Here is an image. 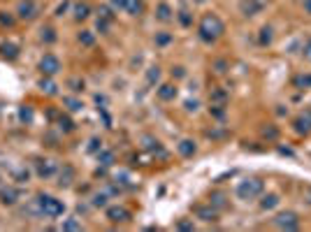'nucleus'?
Instances as JSON below:
<instances>
[{
    "instance_id": "f257e3e1",
    "label": "nucleus",
    "mask_w": 311,
    "mask_h": 232,
    "mask_svg": "<svg viewBox=\"0 0 311 232\" xmlns=\"http://www.w3.org/2000/svg\"><path fill=\"white\" fill-rule=\"evenodd\" d=\"M225 33V23L218 14H204L200 23H197V37L204 42V44H214L216 40H221Z\"/></svg>"
},
{
    "instance_id": "f03ea898",
    "label": "nucleus",
    "mask_w": 311,
    "mask_h": 232,
    "mask_svg": "<svg viewBox=\"0 0 311 232\" xmlns=\"http://www.w3.org/2000/svg\"><path fill=\"white\" fill-rule=\"evenodd\" d=\"M33 212L42 219H49V221H56L61 219L65 214V202L54 195H47V193H40L37 198L33 200Z\"/></svg>"
},
{
    "instance_id": "7ed1b4c3",
    "label": "nucleus",
    "mask_w": 311,
    "mask_h": 232,
    "mask_svg": "<svg viewBox=\"0 0 311 232\" xmlns=\"http://www.w3.org/2000/svg\"><path fill=\"white\" fill-rule=\"evenodd\" d=\"M265 191V184L260 177H249V179H242L235 188V195L244 202H251V200H258Z\"/></svg>"
},
{
    "instance_id": "20e7f679",
    "label": "nucleus",
    "mask_w": 311,
    "mask_h": 232,
    "mask_svg": "<svg viewBox=\"0 0 311 232\" xmlns=\"http://www.w3.org/2000/svg\"><path fill=\"white\" fill-rule=\"evenodd\" d=\"M272 223L279 230H300V216L295 212H279L272 219Z\"/></svg>"
},
{
    "instance_id": "39448f33",
    "label": "nucleus",
    "mask_w": 311,
    "mask_h": 232,
    "mask_svg": "<svg viewBox=\"0 0 311 232\" xmlns=\"http://www.w3.org/2000/svg\"><path fill=\"white\" fill-rule=\"evenodd\" d=\"M35 174L40 177V179H51L58 174V163L51 158H35Z\"/></svg>"
},
{
    "instance_id": "423d86ee",
    "label": "nucleus",
    "mask_w": 311,
    "mask_h": 232,
    "mask_svg": "<svg viewBox=\"0 0 311 232\" xmlns=\"http://www.w3.org/2000/svg\"><path fill=\"white\" fill-rule=\"evenodd\" d=\"M37 70H40L44 77H54V74L61 72V58L54 56V53H44L37 63Z\"/></svg>"
},
{
    "instance_id": "0eeeda50",
    "label": "nucleus",
    "mask_w": 311,
    "mask_h": 232,
    "mask_svg": "<svg viewBox=\"0 0 311 232\" xmlns=\"http://www.w3.org/2000/svg\"><path fill=\"white\" fill-rule=\"evenodd\" d=\"M37 14H40V5L35 0H21L19 5H16V16L21 21H33L37 19Z\"/></svg>"
},
{
    "instance_id": "6e6552de",
    "label": "nucleus",
    "mask_w": 311,
    "mask_h": 232,
    "mask_svg": "<svg viewBox=\"0 0 311 232\" xmlns=\"http://www.w3.org/2000/svg\"><path fill=\"white\" fill-rule=\"evenodd\" d=\"M218 209H214V207L207 202V205H195L193 207V216H195L197 221H202V223H216L218 221Z\"/></svg>"
},
{
    "instance_id": "1a4fd4ad",
    "label": "nucleus",
    "mask_w": 311,
    "mask_h": 232,
    "mask_svg": "<svg viewBox=\"0 0 311 232\" xmlns=\"http://www.w3.org/2000/svg\"><path fill=\"white\" fill-rule=\"evenodd\" d=\"M105 216H107V221H109V223H114V226H119V223H128L133 214H130L128 209H126V207L116 205V207H107V212H105Z\"/></svg>"
},
{
    "instance_id": "9d476101",
    "label": "nucleus",
    "mask_w": 311,
    "mask_h": 232,
    "mask_svg": "<svg viewBox=\"0 0 311 232\" xmlns=\"http://www.w3.org/2000/svg\"><path fill=\"white\" fill-rule=\"evenodd\" d=\"M77 181V170L68 163H63V167H58V188H70Z\"/></svg>"
},
{
    "instance_id": "9b49d317",
    "label": "nucleus",
    "mask_w": 311,
    "mask_h": 232,
    "mask_svg": "<svg viewBox=\"0 0 311 232\" xmlns=\"http://www.w3.org/2000/svg\"><path fill=\"white\" fill-rule=\"evenodd\" d=\"M19 200H21V191H19V188H14V186H2V188H0V205H2V207L19 205Z\"/></svg>"
},
{
    "instance_id": "f8f14e48",
    "label": "nucleus",
    "mask_w": 311,
    "mask_h": 232,
    "mask_svg": "<svg viewBox=\"0 0 311 232\" xmlns=\"http://www.w3.org/2000/svg\"><path fill=\"white\" fill-rule=\"evenodd\" d=\"M263 9H265L263 0H242V2H239V14H242V16H246V19H251V16L260 14Z\"/></svg>"
},
{
    "instance_id": "ddd939ff",
    "label": "nucleus",
    "mask_w": 311,
    "mask_h": 232,
    "mask_svg": "<svg viewBox=\"0 0 311 232\" xmlns=\"http://www.w3.org/2000/svg\"><path fill=\"white\" fill-rule=\"evenodd\" d=\"M293 130L298 135H309L311 133V107L305 109L298 119H293Z\"/></svg>"
},
{
    "instance_id": "4468645a",
    "label": "nucleus",
    "mask_w": 311,
    "mask_h": 232,
    "mask_svg": "<svg viewBox=\"0 0 311 232\" xmlns=\"http://www.w3.org/2000/svg\"><path fill=\"white\" fill-rule=\"evenodd\" d=\"M179 95V88H176V84H158V88H156V98L160 100V102H172V100Z\"/></svg>"
},
{
    "instance_id": "2eb2a0df",
    "label": "nucleus",
    "mask_w": 311,
    "mask_h": 232,
    "mask_svg": "<svg viewBox=\"0 0 311 232\" xmlns=\"http://www.w3.org/2000/svg\"><path fill=\"white\" fill-rule=\"evenodd\" d=\"M281 205V198H279V193H265L260 195V209L263 212H272V209H277Z\"/></svg>"
},
{
    "instance_id": "dca6fc26",
    "label": "nucleus",
    "mask_w": 311,
    "mask_h": 232,
    "mask_svg": "<svg viewBox=\"0 0 311 232\" xmlns=\"http://www.w3.org/2000/svg\"><path fill=\"white\" fill-rule=\"evenodd\" d=\"M228 100H230V93H228V88L214 86L209 91V102H211V105H228Z\"/></svg>"
},
{
    "instance_id": "f3484780",
    "label": "nucleus",
    "mask_w": 311,
    "mask_h": 232,
    "mask_svg": "<svg viewBox=\"0 0 311 232\" xmlns=\"http://www.w3.org/2000/svg\"><path fill=\"white\" fill-rule=\"evenodd\" d=\"M176 151H179V156H181V158H193V156L197 153L195 139H181V142L176 144Z\"/></svg>"
},
{
    "instance_id": "a211bd4d",
    "label": "nucleus",
    "mask_w": 311,
    "mask_h": 232,
    "mask_svg": "<svg viewBox=\"0 0 311 232\" xmlns=\"http://www.w3.org/2000/svg\"><path fill=\"white\" fill-rule=\"evenodd\" d=\"M0 58H5V60H16L19 58V46L14 44V42H2L0 44Z\"/></svg>"
},
{
    "instance_id": "6ab92c4d",
    "label": "nucleus",
    "mask_w": 311,
    "mask_h": 232,
    "mask_svg": "<svg viewBox=\"0 0 311 232\" xmlns=\"http://www.w3.org/2000/svg\"><path fill=\"white\" fill-rule=\"evenodd\" d=\"M123 12L130 14V16L144 14V0H123Z\"/></svg>"
},
{
    "instance_id": "aec40b11",
    "label": "nucleus",
    "mask_w": 311,
    "mask_h": 232,
    "mask_svg": "<svg viewBox=\"0 0 311 232\" xmlns=\"http://www.w3.org/2000/svg\"><path fill=\"white\" fill-rule=\"evenodd\" d=\"M56 126H58V130H61L63 135H70V133H75L77 130V123L70 119L68 114H61V116L56 119Z\"/></svg>"
},
{
    "instance_id": "412c9836",
    "label": "nucleus",
    "mask_w": 311,
    "mask_h": 232,
    "mask_svg": "<svg viewBox=\"0 0 311 232\" xmlns=\"http://www.w3.org/2000/svg\"><path fill=\"white\" fill-rule=\"evenodd\" d=\"M156 19L162 21V23H169V21L174 19V9H172L167 2H160V5L156 7Z\"/></svg>"
},
{
    "instance_id": "4be33fe9",
    "label": "nucleus",
    "mask_w": 311,
    "mask_h": 232,
    "mask_svg": "<svg viewBox=\"0 0 311 232\" xmlns=\"http://www.w3.org/2000/svg\"><path fill=\"white\" fill-rule=\"evenodd\" d=\"M209 205L214 207V209H218V212H225V209L230 207V202H228V195H225V193H211Z\"/></svg>"
},
{
    "instance_id": "5701e85b",
    "label": "nucleus",
    "mask_w": 311,
    "mask_h": 232,
    "mask_svg": "<svg viewBox=\"0 0 311 232\" xmlns=\"http://www.w3.org/2000/svg\"><path fill=\"white\" fill-rule=\"evenodd\" d=\"M88 16H91V5H88V2H75V7H72V19L86 21Z\"/></svg>"
},
{
    "instance_id": "b1692460",
    "label": "nucleus",
    "mask_w": 311,
    "mask_h": 232,
    "mask_svg": "<svg viewBox=\"0 0 311 232\" xmlns=\"http://www.w3.org/2000/svg\"><path fill=\"white\" fill-rule=\"evenodd\" d=\"M274 42V28L272 26H263L260 33H258V44L260 46H270Z\"/></svg>"
},
{
    "instance_id": "393cba45",
    "label": "nucleus",
    "mask_w": 311,
    "mask_h": 232,
    "mask_svg": "<svg viewBox=\"0 0 311 232\" xmlns=\"http://www.w3.org/2000/svg\"><path fill=\"white\" fill-rule=\"evenodd\" d=\"M95 158H98V163H100L102 167L114 165V151H109V149H100V151L95 153Z\"/></svg>"
},
{
    "instance_id": "a878e982",
    "label": "nucleus",
    "mask_w": 311,
    "mask_h": 232,
    "mask_svg": "<svg viewBox=\"0 0 311 232\" xmlns=\"http://www.w3.org/2000/svg\"><path fill=\"white\" fill-rule=\"evenodd\" d=\"M293 86L300 88V91H307V88H311V72H305V74L293 77Z\"/></svg>"
},
{
    "instance_id": "bb28decb",
    "label": "nucleus",
    "mask_w": 311,
    "mask_h": 232,
    "mask_svg": "<svg viewBox=\"0 0 311 232\" xmlns=\"http://www.w3.org/2000/svg\"><path fill=\"white\" fill-rule=\"evenodd\" d=\"M147 84H149V86H158V84H160V67L158 65H151L149 70H147Z\"/></svg>"
},
{
    "instance_id": "cd10ccee",
    "label": "nucleus",
    "mask_w": 311,
    "mask_h": 232,
    "mask_svg": "<svg viewBox=\"0 0 311 232\" xmlns=\"http://www.w3.org/2000/svg\"><path fill=\"white\" fill-rule=\"evenodd\" d=\"M37 88H40L42 93H47V95H56V84L51 81V77H44V79H40L37 81Z\"/></svg>"
},
{
    "instance_id": "c85d7f7f",
    "label": "nucleus",
    "mask_w": 311,
    "mask_h": 232,
    "mask_svg": "<svg viewBox=\"0 0 311 232\" xmlns=\"http://www.w3.org/2000/svg\"><path fill=\"white\" fill-rule=\"evenodd\" d=\"M63 105L68 107V112L70 114H77L84 109V102H81L79 98H63Z\"/></svg>"
},
{
    "instance_id": "c756f323",
    "label": "nucleus",
    "mask_w": 311,
    "mask_h": 232,
    "mask_svg": "<svg viewBox=\"0 0 311 232\" xmlns=\"http://www.w3.org/2000/svg\"><path fill=\"white\" fill-rule=\"evenodd\" d=\"M107 200H109L107 193H95L93 198H91V207H95V209H107Z\"/></svg>"
},
{
    "instance_id": "7c9ffc66",
    "label": "nucleus",
    "mask_w": 311,
    "mask_h": 232,
    "mask_svg": "<svg viewBox=\"0 0 311 232\" xmlns=\"http://www.w3.org/2000/svg\"><path fill=\"white\" fill-rule=\"evenodd\" d=\"M68 88L72 93H84V88H86V81L81 79V77H70V79H68Z\"/></svg>"
},
{
    "instance_id": "2f4dec72",
    "label": "nucleus",
    "mask_w": 311,
    "mask_h": 232,
    "mask_svg": "<svg viewBox=\"0 0 311 232\" xmlns=\"http://www.w3.org/2000/svg\"><path fill=\"white\" fill-rule=\"evenodd\" d=\"M40 33H42V35H40V40L44 42V44H54V42H56V30H54L51 26H44Z\"/></svg>"
},
{
    "instance_id": "473e14b6",
    "label": "nucleus",
    "mask_w": 311,
    "mask_h": 232,
    "mask_svg": "<svg viewBox=\"0 0 311 232\" xmlns=\"http://www.w3.org/2000/svg\"><path fill=\"white\" fill-rule=\"evenodd\" d=\"M77 40H79L81 46H93L95 44V35L91 33V30H81V33L77 35Z\"/></svg>"
},
{
    "instance_id": "72a5a7b5",
    "label": "nucleus",
    "mask_w": 311,
    "mask_h": 232,
    "mask_svg": "<svg viewBox=\"0 0 311 232\" xmlns=\"http://www.w3.org/2000/svg\"><path fill=\"white\" fill-rule=\"evenodd\" d=\"M176 19H179V23H181L183 28H188L193 26V14L188 12V9H179V14H174Z\"/></svg>"
},
{
    "instance_id": "f704fd0d",
    "label": "nucleus",
    "mask_w": 311,
    "mask_h": 232,
    "mask_svg": "<svg viewBox=\"0 0 311 232\" xmlns=\"http://www.w3.org/2000/svg\"><path fill=\"white\" fill-rule=\"evenodd\" d=\"M209 114L214 116V119L223 121V119H225V114H228V107H225V105H211V107H209Z\"/></svg>"
},
{
    "instance_id": "c9c22d12",
    "label": "nucleus",
    "mask_w": 311,
    "mask_h": 232,
    "mask_svg": "<svg viewBox=\"0 0 311 232\" xmlns=\"http://www.w3.org/2000/svg\"><path fill=\"white\" fill-rule=\"evenodd\" d=\"M174 228L176 230H188V232H193L195 230V223H193V219H179L174 223Z\"/></svg>"
},
{
    "instance_id": "e433bc0d",
    "label": "nucleus",
    "mask_w": 311,
    "mask_h": 232,
    "mask_svg": "<svg viewBox=\"0 0 311 232\" xmlns=\"http://www.w3.org/2000/svg\"><path fill=\"white\" fill-rule=\"evenodd\" d=\"M154 42H156V46H167L169 42H172V35L165 33V30H162V33H156Z\"/></svg>"
},
{
    "instance_id": "4c0bfd02",
    "label": "nucleus",
    "mask_w": 311,
    "mask_h": 232,
    "mask_svg": "<svg viewBox=\"0 0 311 232\" xmlns=\"http://www.w3.org/2000/svg\"><path fill=\"white\" fill-rule=\"evenodd\" d=\"M81 228H84V226H81V223L75 219V216H72V219H68V221H63V223H61V230H81Z\"/></svg>"
},
{
    "instance_id": "58836bf2",
    "label": "nucleus",
    "mask_w": 311,
    "mask_h": 232,
    "mask_svg": "<svg viewBox=\"0 0 311 232\" xmlns=\"http://www.w3.org/2000/svg\"><path fill=\"white\" fill-rule=\"evenodd\" d=\"M19 121H23V123H33V109H30V107H21L19 109Z\"/></svg>"
},
{
    "instance_id": "ea45409f",
    "label": "nucleus",
    "mask_w": 311,
    "mask_h": 232,
    "mask_svg": "<svg viewBox=\"0 0 311 232\" xmlns=\"http://www.w3.org/2000/svg\"><path fill=\"white\" fill-rule=\"evenodd\" d=\"M263 137L270 139V142H274V139L279 137V130L274 126H267V128H263Z\"/></svg>"
},
{
    "instance_id": "a19ab883",
    "label": "nucleus",
    "mask_w": 311,
    "mask_h": 232,
    "mask_svg": "<svg viewBox=\"0 0 311 232\" xmlns=\"http://www.w3.org/2000/svg\"><path fill=\"white\" fill-rule=\"evenodd\" d=\"M100 149H102V139H98V137H93L91 142H88V146H86L88 153H98Z\"/></svg>"
},
{
    "instance_id": "79ce46f5",
    "label": "nucleus",
    "mask_w": 311,
    "mask_h": 232,
    "mask_svg": "<svg viewBox=\"0 0 311 232\" xmlns=\"http://www.w3.org/2000/svg\"><path fill=\"white\" fill-rule=\"evenodd\" d=\"M0 26H7L12 28L14 26V16L9 12H0Z\"/></svg>"
},
{
    "instance_id": "37998d69",
    "label": "nucleus",
    "mask_w": 311,
    "mask_h": 232,
    "mask_svg": "<svg viewBox=\"0 0 311 232\" xmlns=\"http://www.w3.org/2000/svg\"><path fill=\"white\" fill-rule=\"evenodd\" d=\"M100 19H107V21H114L116 19V14H114V9L112 7H100Z\"/></svg>"
},
{
    "instance_id": "c03bdc74",
    "label": "nucleus",
    "mask_w": 311,
    "mask_h": 232,
    "mask_svg": "<svg viewBox=\"0 0 311 232\" xmlns=\"http://www.w3.org/2000/svg\"><path fill=\"white\" fill-rule=\"evenodd\" d=\"M112 23H114V21H107V19H100V16H98V30H100L102 35H107V33H109Z\"/></svg>"
},
{
    "instance_id": "a18cd8bd",
    "label": "nucleus",
    "mask_w": 311,
    "mask_h": 232,
    "mask_svg": "<svg viewBox=\"0 0 311 232\" xmlns=\"http://www.w3.org/2000/svg\"><path fill=\"white\" fill-rule=\"evenodd\" d=\"M302 56H305V60H309L311 63V37L309 40H305V44H302Z\"/></svg>"
},
{
    "instance_id": "49530a36",
    "label": "nucleus",
    "mask_w": 311,
    "mask_h": 232,
    "mask_svg": "<svg viewBox=\"0 0 311 232\" xmlns=\"http://www.w3.org/2000/svg\"><path fill=\"white\" fill-rule=\"evenodd\" d=\"M95 105H98V109H107V95H95Z\"/></svg>"
},
{
    "instance_id": "de8ad7c7",
    "label": "nucleus",
    "mask_w": 311,
    "mask_h": 232,
    "mask_svg": "<svg viewBox=\"0 0 311 232\" xmlns=\"http://www.w3.org/2000/svg\"><path fill=\"white\" fill-rule=\"evenodd\" d=\"M183 107H186V112H197L200 102H197V100H186V102H183Z\"/></svg>"
},
{
    "instance_id": "09e8293b",
    "label": "nucleus",
    "mask_w": 311,
    "mask_h": 232,
    "mask_svg": "<svg viewBox=\"0 0 311 232\" xmlns=\"http://www.w3.org/2000/svg\"><path fill=\"white\" fill-rule=\"evenodd\" d=\"M172 77H176V79H183V77H186V70H183L181 65L172 67Z\"/></svg>"
},
{
    "instance_id": "8fccbe9b",
    "label": "nucleus",
    "mask_w": 311,
    "mask_h": 232,
    "mask_svg": "<svg viewBox=\"0 0 311 232\" xmlns=\"http://www.w3.org/2000/svg\"><path fill=\"white\" fill-rule=\"evenodd\" d=\"M214 67H218V70H216L218 74H223L225 67H228V63H225V60H216V63H214Z\"/></svg>"
},
{
    "instance_id": "3c124183",
    "label": "nucleus",
    "mask_w": 311,
    "mask_h": 232,
    "mask_svg": "<svg viewBox=\"0 0 311 232\" xmlns=\"http://www.w3.org/2000/svg\"><path fill=\"white\" fill-rule=\"evenodd\" d=\"M68 7H70V2H63V5L58 7V9H56V16H63V14L68 12Z\"/></svg>"
},
{
    "instance_id": "603ef678",
    "label": "nucleus",
    "mask_w": 311,
    "mask_h": 232,
    "mask_svg": "<svg viewBox=\"0 0 311 232\" xmlns=\"http://www.w3.org/2000/svg\"><path fill=\"white\" fill-rule=\"evenodd\" d=\"M302 9L305 14H311V0H302Z\"/></svg>"
},
{
    "instance_id": "864d4df0",
    "label": "nucleus",
    "mask_w": 311,
    "mask_h": 232,
    "mask_svg": "<svg viewBox=\"0 0 311 232\" xmlns=\"http://www.w3.org/2000/svg\"><path fill=\"white\" fill-rule=\"evenodd\" d=\"M109 2H112L114 9H121V12H123V0H109Z\"/></svg>"
},
{
    "instance_id": "5fc2aeb1",
    "label": "nucleus",
    "mask_w": 311,
    "mask_h": 232,
    "mask_svg": "<svg viewBox=\"0 0 311 232\" xmlns=\"http://www.w3.org/2000/svg\"><path fill=\"white\" fill-rule=\"evenodd\" d=\"M193 2H204V0H193Z\"/></svg>"
}]
</instances>
